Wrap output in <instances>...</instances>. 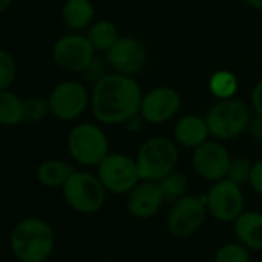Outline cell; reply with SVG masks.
<instances>
[{"instance_id": "obj_19", "label": "cell", "mask_w": 262, "mask_h": 262, "mask_svg": "<svg viewBox=\"0 0 262 262\" xmlns=\"http://www.w3.org/2000/svg\"><path fill=\"white\" fill-rule=\"evenodd\" d=\"M74 173L73 165L63 162V161H45L43 164H40L39 170H37V178L40 181V184H43L45 187H60L63 185L70 176Z\"/></svg>"}, {"instance_id": "obj_34", "label": "cell", "mask_w": 262, "mask_h": 262, "mask_svg": "<svg viewBox=\"0 0 262 262\" xmlns=\"http://www.w3.org/2000/svg\"><path fill=\"white\" fill-rule=\"evenodd\" d=\"M106 262H111V260H106Z\"/></svg>"}, {"instance_id": "obj_4", "label": "cell", "mask_w": 262, "mask_h": 262, "mask_svg": "<svg viewBox=\"0 0 262 262\" xmlns=\"http://www.w3.org/2000/svg\"><path fill=\"white\" fill-rule=\"evenodd\" d=\"M208 131L217 141H230L237 138L250 123V113L242 100L222 99L207 113Z\"/></svg>"}, {"instance_id": "obj_29", "label": "cell", "mask_w": 262, "mask_h": 262, "mask_svg": "<svg viewBox=\"0 0 262 262\" xmlns=\"http://www.w3.org/2000/svg\"><path fill=\"white\" fill-rule=\"evenodd\" d=\"M250 185L254 191L262 194V159L257 161L251 167V174H250Z\"/></svg>"}, {"instance_id": "obj_23", "label": "cell", "mask_w": 262, "mask_h": 262, "mask_svg": "<svg viewBox=\"0 0 262 262\" xmlns=\"http://www.w3.org/2000/svg\"><path fill=\"white\" fill-rule=\"evenodd\" d=\"M210 91L217 99H231L237 91V79L230 71H217L211 76Z\"/></svg>"}, {"instance_id": "obj_15", "label": "cell", "mask_w": 262, "mask_h": 262, "mask_svg": "<svg viewBox=\"0 0 262 262\" xmlns=\"http://www.w3.org/2000/svg\"><path fill=\"white\" fill-rule=\"evenodd\" d=\"M164 202L159 184L153 181H144L138 184L128 196V211L138 219H148L155 216Z\"/></svg>"}, {"instance_id": "obj_25", "label": "cell", "mask_w": 262, "mask_h": 262, "mask_svg": "<svg viewBox=\"0 0 262 262\" xmlns=\"http://www.w3.org/2000/svg\"><path fill=\"white\" fill-rule=\"evenodd\" d=\"M16 71L17 68L13 56L5 50H0V91L11 86L16 77Z\"/></svg>"}, {"instance_id": "obj_7", "label": "cell", "mask_w": 262, "mask_h": 262, "mask_svg": "<svg viewBox=\"0 0 262 262\" xmlns=\"http://www.w3.org/2000/svg\"><path fill=\"white\" fill-rule=\"evenodd\" d=\"M97 174L103 187L116 194L131 191L141 179L136 161L120 153L108 155L99 164Z\"/></svg>"}, {"instance_id": "obj_14", "label": "cell", "mask_w": 262, "mask_h": 262, "mask_svg": "<svg viewBox=\"0 0 262 262\" xmlns=\"http://www.w3.org/2000/svg\"><path fill=\"white\" fill-rule=\"evenodd\" d=\"M181 110V96L168 86H159L142 97L141 114L150 123H162L173 119Z\"/></svg>"}, {"instance_id": "obj_30", "label": "cell", "mask_w": 262, "mask_h": 262, "mask_svg": "<svg viewBox=\"0 0 262 262\" xmlns=\"http://www.w3.org/2000/svg\"><path fill=\"white\" fill-rule=\"evenodd\" d=\"M251 103H253L256 113L262 116V80L253 88V93H251Z\"/></svg>"}, {"instance_id": "obj_24", "label": "cell", "mask_w": 262, "mask_h": 262, "mask_svg": "<svg viewBox=\"0 0 262 262\" xmlns=\"http://www.w3.org/2000/svg\"><path fill=\"white\" fill-rule=\"evenodd\" d=\"M48 113H51L48 99L30 97L24 100V120L25 122H33V123L40 122Z\"/></svg>"}, {"instance_id": "obj_32", "label": "cell", "mask_w": 262, "mask_h": 262, "mask_svg": "<svg viewBox=\"0 0 262 262\" xmlns=\"http://www.w3.org/2000/svg\"><path fill=\"white\" fill-rule=\"evenodd\" d=\"M247 4L256 10H262V0H247Z\"/></svg>"}, {"instance_id": "obj_13", "label": "cell", "mask_w": 262, "mask_h": 262, "mask_svg": "<svg viewBox=\"0 0 262 262\" xmlns=\"http://www.w3.org/2000/svg\"><path fill=\"white\" fill-rule=\"evenodd\" d=\"M228 151L217 142H204L194 148L193 167L194 171L207 181H221L227 176L230 167Z\"/></svg>"}, {"instance_id": "obj_27", "label": "cell", "mask_w": 262, "mask_h": 262, "mask_svg": "<svg viewBox=\"0 0 262 262\" xmlns=\"http://www.w3.org/2000/svg\"><path fill=\"white\" fill-rule=\"evenodd\" d=\"M251 167L253 165H250L248 159L237 158V159L230 162V167L227 171V179H230L231 182H234L237 185H244V184L250 182Z\"/></svg>"}, {"instance_id": "obj_26", "label": "cell", "mask_w": 262, "mask_h": 262, "mask_svg": "<svg viewBox=\"0 0 262 262\" xmlns=\"http://www.w3.org/2000/svg\"><path fill=\"white\" fill-rule=\"evenodd\" d=\"M214 262H250V256L245 245L227 244L222 248H219Z\"/></svg>"}, {"instance_id": "obj_28", "label": "cell", "mask_w": 262, "mask_h": 262, "mask_svg": "<svg viewBox=\"0 0 262 262\" xmlns=\"http://www.w3.org/2000/svg\"><path fill=\"white\" fill-rule=\"evenodd\" d=\"M106 63L105 60L100 59H93L91 63L82 71L83 73V79L93 85H96L100 79H103L108 73H106Z\"/></svg>"}, {"instance_id": "obj_8", "label": "cell", "mask_w": 262, "mask_h": 262, "mask_svg": "<svg viewBox=\"0 0 262 262\" xmlns=\"http://www.w3.org/2000/svg\"><path fill=\"white\" fill-rule=\"evenodd\" d=\"M53 59L56 65L65 71H83L94 59V48L88 37L68 34L54 43Z\"/></svg>"}, {"instance_id": "obj_20", "label": "cell", "mask_w": 262, "mask_h": 262, "mask_svg": "<svg viewBox=\"0 0 262 262\" xmlns=\"http://www.w3.org/2000/svg\"><path fill=\"white\" fill-rule=\"evenodd\" d=\"M24 120V100L8 91H0V123L14 126Z\"/></svg>"}, {"instance_id": "obj_2", "label": "cell", "mask_w": 262, "mask_h": 262, "mask_svg": "<svg viewBox=\"0 0 262 262\" xmlns=\"http://www.w3.org/2000/svg\"><path fill=\"white\" fill-rule=\"evenodd\" d=\"M11 248L22 262H43L54 248V231L42 219H25L13 230Z\"/></svg>"}, {"instance_id": "obj_31", "label": "cell", "mask_w": 262, "mask_h": 262, "mask_svg": "<svg viewBox=\"0 0 262 262\" xmlns=\"http://www.w3.org/2000/svg\"><path fill=\"white\" fill-rule=\"evenodd\" d=\"M248 126H250L251 135H253L256 139L262 141V116H260V114H257V117H256V119H253V120L248 123Z\"/></svg>"}, {"instance_id": "obj_12", "label": "cell", "mask_w": 262, "mask_h": 262, "mask_svg": "<svg viewBox=\"0 0 262 262\" xmlns=\"http://www.w3.org/2000/svg\"><path fill=\"white\" fill-rule=\"evenodd\" d=\"M105 53L108 65L119 74H138L147 63V50L144 43L131 36L119 37Z\"/></svg>"}, {"instance_id": "obj_22", "label": "cell", "mask_w": 262, "mask_h": 262, "mask_svg": "<svg viewBox=\"0 0 262 262\" xmlns=\"http://www.w3.org/2000/svg\"><path fill=\"white\" fill-rule=\"evenodd\" d=\"M159 188H161L164 202L174 204L185 196L187 188H188V179L184 173L173 171L159 181Z\"/></svg>"}, {"instance_id": "obj_3", "label": "cell", "mask_w": 262, "mask_h": 262, "mask_svg": "<svg viewBox=\"0 0 262 262\" xmlns=\"http://www.w3.org/2000/svg\"><path fill=\"white\" fill-rule=\"evenodd\" d=\"M179 153L173 141L167 138H151L142 144L138 151L136 165L142 181L159 182L174 171Z\"/></svg>"}, {"instance_id": "obj_16", "label": "cell", "mask_w": 262, "mask_h": 262, "mask_svg": "<svg viewBox=\"0 0 262 262\" xmlns=\"http://www.w3.org/2000/svg\"><path fill=\"white\" fill-rule=\"evenodd\" d=\"M208 136L210 131L207 120L199 116H184L174 125V139L184 147L196 148L207 142Z\"/></svg>"}, {"instance_id": "obj_11", "label": "cell", "mask_w": 262, "mask_h": 262, "mask_svg": "<svg viewBox=\"0 0 262 262\" xmlns=\"http://www.w3.org/2000/svg\"><path fill=\"white\" fill-rule=\"evenodd\" d=\"M202 199L194 196H184L173 204L168 214V230L178 237H187L196 233L205 221L207 210Z\"/></svg>"}, {"instance_id": "obj_6", "label": "cell", "mask_w": 262, "mask_h": 262, "mask_svg": "<svg viewBox=\"0 0 262 262\" xmlns=\"http://www.w3.org/2000/svg\"><path fill=\"white\" fill-rule=\"evenodd\" d=\"M71 158L82 165H99L108 156V139L103 131L93 123H80L68 136Z\"/></svg>"}, {"instance_id": "obj_17", "label": "cell", "mask_w": 262, "mask_h": 262, "mask_svg": "<svg viewBox=\"0 0 262 262\" xmlns=\"http://www.w3.org/2000/svg\"><path fill=\"white\" fill-rule=\"evenodd\" d=\"M237 239L251 250H262V213H241L234 222Z\"/></svg>"}, {"instance_id": "obj_21", "label": "cell", "mask_w": 262, "mask_h": 262, "mask_svg": "<svg viewBox=\"0 0 262 262\" xmlns=\"http://www.w3.org/2000/svg\"><path fill=\"white\" fill-rule=\"evenodd\" d=\"M86 37H88V40L94 50L108 51L120 36H119L114 24L106 22V20H100V22H96L94 25H91Z\"/></svg>"}, {"instance_id": "obj_5", "label": "cell", "mask_w": 262, "mask_h": 262, "mask_svg": "<svg viewBox=\"0 0 262 262\" xmlns=\"http://www.w3.org/2000/svg\"><path fill=\"white\" fill-rule=\"evenodd\" d=\"M105 187L99 178L85 173L74 171L63 184V196L68 205L79 213H96L105 204Z\"/></svg>"}, {"instance_id": "obj_33", "label": "cell", "mask_w": 262, "mask_h": 262, "mask_svg": "<svg viewBox=\"0 0 262 262\" xmlns=\"http://www.w3.org/2000/svg\"><path fill=\"white\" fill-rule=\"evenodd\" d=\"M11 4V0H0V14H2Z\"/></svg>"}, {"instance_id": "obj_9", "label": "cell", "mask_w": 262, "mask_h": 262, "mask_svg": "<svg viewBox=\"0 0 262 262\" xmlns=\"http://www.w3.org/2000/svg\"><path fill=\"white\" fill-rule=\"evenodd\" d=\"M86 88L79 82H62L50 94L48 103L51 113L62 120H73L79 117L88 106Z\"/></svg>"}, {"instance_id": "obj_1", "label": "cell", "mask_w": 262, "mask_h": 262, "mask_svg": "<svg viewBox=\"0 0 262 262\" xmlns=\"http://www.w3.org/2000/svg\"><path fill=\"white\" fill-rule=\"evenodd\" d=\"M94 117L106 125H117L141 113L142 93L139 83L126 74H106L100 79L91 94Z\"/></svg>"}, {"instance_id": "obj_18", "label": "cell", "mask_w": 262, "mask_h": 262, "mask_svg": "<svg viewBox=\"0 0 262 262\" xmlns=\"http://www.w3.org/2000/svg\"><path fill=\"white\" fill-rule=\"evenodd\" d=\"M63 22L73 30H82L93 22L94 8L90 0H68L62 8Z\"/></svg>"}, {"instance_id": "obj_10", "label": "cell", "mask_w": 262, "mask_h": 262, "mask_svg": "<svg viewBox=\"0 0 262 262\" xmlns=\"http://www.w3.org/2000/svg\"><path fill=\"white\" fill-rule=\"evenodd\" d=\"M205 204L213 217L217 221H233L236 219L244 207V196L241 191V185L231 182L230 179L216 181V184L210 188Z\"/></svg>"}]
</instances>
